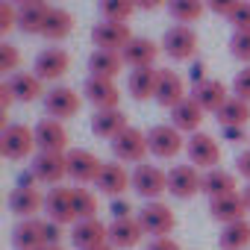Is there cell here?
<instances>
[{
    "instance_id": "cell-30",
    "label": "cell",
    "mask_w": 250,
    "mask_h": 250,
    "mask_svg": "<svg viewBox=\"0 0 250 250\" xmlns=\"http://www.w3.org/2000/svg\"><path fill=\"white\" fill-rule=\"evenodd\" d=\"M9 209L24 221V218H36L44 209V194L39 188H12L9 194Z\"/></svg>"
},
{
    "instance_id": "cell-27",
    "label": "cell",
    "mask_w": 250,
    "mask_h": 250,
    "mask_svg": "<svg viewBox=\"0 0 250 250\" xmlns=\"http://www.w3.org/2000/svg\"><path fill=\"white\" fill-rule=\"evenodd\" d=\"M156 85H159V71L156 68H133L127 77V91L142 103V100H156Z\"/></svg>"
},
{
    "instance_id": "cell-34",
    "label": "cell",
    "mask_w": 250,
    "mask_h": 250,
    "mask_svg": "<svg viewBox=\"0 0 250 250\" xmlns=\"http://www.w3.org/2000/svg\"><path fill=\"white\" fill-rule=\"evenodd\" d=\"M215 118H218L221 127H247V121H250V100L229 97Z\"/></svg>"
},
{
    "instance_id": "cell-44",
    "label": "cell",
    "mask_w": 250,
    "mask_h": 250,
    "mask_svg": "<svg viewBox=\"0 0 250 250\" xmlns=\"http://www.w3.org/2000/svg\"><path fill=\"white\" fill-rule=\"evenodd\" d=\"M232 91H235V97L250 100V65L238 71V77H235V83H232Z\"/></svg>"
},
{
    "instance_id": "cell-22",
    "label": "cell",
    "mask_w": 250,
    "mask_h": 250,
    "mask_svg": "<svg viewBox=\"0 0 250 250\" xmlns=\"http://www.w3.org/2000/svg\"><path fill=\"white\" fill-rule=\"evenodd\" d=\"M203 106L188 94L183 103H177L174 109H171V124H174V127L180 130V133H200V124H203Z\"/></svg>"
},
{
    "instance_id": "cell-33",
    "label": "cell",
    "mask_w": 250,
    "mask_h": 250,
    "mask_svg": "<svg viewBox=\"0 0 250 250\" xmlns=\"http://www.w3.org/2000/svg\"><path fill=\"white\" fill-rule=\"evenodd\" d=\"M218 244L221 250H247L250 247V221H232V224H224L221 227V235H218Z\"/></svg>"
},
{
    "instance_id": "cell-12",
    "label": "cell",
    "mask_w": 250,
    "mask_h": 250,
    "mask_svg": "<svg viewBox=\"0 0 250 250\" xmlns=\"http://www.w3.org/2000/svg\"><path fill=\"white\" fill-rule=\"evenodd\" d=\"M65 159H68V177L74 183H80V186L83 183H94L100 168H103V162L91 150H85V147H71L65 153Z\"/></svg>"
},
{
    "instance_id": "cell-11",
    "label": "cell",
    "mask_w": 250,
    "mask_h": 250,
    "mask_svg": "<svg viewBox=\"0 0 250 250\" xmlns=\"http://www.w3.org/2000/svg\"><path fill=\"white\" fill-rule=\"evenodd\" d=\"M30 171L39 177V183H44V186H59V183L68 177V159H65V153L39 150V153L33 156Z\"/></svg>"
},
{
    "instance_id": "cell-51",
    "label": "cell",
    "mask_w": 250,
    "mask_h": 250,
    "mask_svg": "<svg viewBox=\"0 0 250 250\" xmlns=\"http://www.w3.org/2000/svg\"><path fill=\"white\" fill-rule=\"evenodd\" d=\"M36 186H39V177H36L33 171L18 174V188H36Z\"/></svg>"
},
{
    "instance_id": "cell-38",
    "label": "cell",
    "mask_w": 250,
    "mask_h": 250,
    "mask_svg": "<svg viewBox=\"0 0 250 250\" xmlns=\"http://www.w3.org/2000/svg\"><path fill=\"white\" fill-rule=\"evenodd\" d=\"M74 212H77V221L97 218V197L88 188H74Z\"/></svg>"
},
{
    "instance_id": "cell-54",
    "label": "cell",
    "mask_w": 250,
    "mask_h": 250,
    "mask_svg": "<svg viewBox=\"0 0 250 250\" xmlns=\"http://www.w3.org/2000/svg\"><path fill=\"white\" fill-rule=\"evenodd\" d=\"M241 194H244V203H247V209H250V183H247V188H244Z\"/></svg>"
},
{
    "instance_id": "cell-16",
    "label": "cell",
    "mask_w": 250,
    "mask_h": 250,
    "mask_svg": "<svg viewBox=\"0 0 250 250\" xmlns=\"http://www.w3.org/2000/svg\"><path fill=\"white\" fill-rule=\"evenodd\" d=\"M94 186L103 194H109V197H121L127 188H133V174L124 168V165H118V162H103Z\"/></svg>"
},
{
    "instance_id": "cell-31",
    "label": "cell",
    "mask_w": 250,
    "mask_h": 250,
    "mask_svg": "<svg viewBox=\"0 0 250 250\" xmlns=\"http://www.w3.org/2000/svg\"><path fill=\"white\" fill-rule=\"evenodd\" d=\"M124 56L118 50H94L88 56V71L91 77H106V80H115L121 71H124Z\"/></svg>"
},
{
    "instance_id": "cell-32",
    "label": "cell",
    "mask_w": 250,
    "mask_h": 250,
    "mask_svg": "<svg viewBox=\"0 0 250 250\" xmlns=\"http://www.w3.org/2000/svg\"><path fill=\"white\" fill-rule=\"evenodd\" d=\"M74 15L68 12V9H59V6H50V12H47V21H44V30H42V36L47 39V42H62V39H68L71 33H74Z\"/></svg>"
},
{
    "instance_id": "cell-24",
    "label": "cell",
    "mask_w": 250,
    "mask_h": 250,
    "mask_svg": "<svg viewBox=\"0 0 250 250\" xmlns=\"http://www.w3.org/2000/svg\"><path fill=\"white\" fill-rule=\"evenodd\" d=\"M127 127H130V121H127V115L121 112V106L118 109H100L91 118V133L97 139H109L112 142L118 133H124Z\"/></svg>"
},
{
    "instance_id": "cell-5",
    "label": "cell",
    "mask_w": 250,
    "mask_h": 250,
    "mask_svg": "<svg viewBox=\"0 0 250 250\" xmlns=\"http://www.w3.org/2000/svg\"><path fill=\"white\" fill-rule=\"evenodd\" d=\"M109 147H112V156H115L118 162H145V156L150 153V147H147V133H142V130H136V127H127L124 133H118V136L109 142Z\"/></svg>"
},
{
    "instance_id": "cell-3",
    "label": "cell",
    "mask_w": 250,
    "mask_h": 250,
    "mask_svg": "<svg viewBox=\"0 0 250 250\" xmlns=\"http://www.w3.org/2000/svg\"><path fill=\"white\" fill-rule=\"evenodd\" d=\"M147 147H150V156L156 159H174L180 156V150H186V139L174 124H156V127L147 130Z\"/></svg>"
},
{
    "instance_id": "cell-45",
    "label": "cell",
    "mask_w": 250,
    "mask_h": 250,
    "mask_svg": "<svg viewBox=\"0 0 250 250\" xmlns=\"http://www.w3.org/2000/svg\"><path fill=\"white\" fill-rule=\"evenodd\" d=\"M109 212H112V218H136V215H133V206H130V200H124V197H112V206H109Z\"/></svg>"
},
{
    "instance_id": "cell-49",
    "label": "cell",
    "mask_w": 250,
    "mask_h": 250,
    "mask_svg": "<svg viewBox=\"0 0 250 250\" xmlns=\"http://www.w3.org/2000/svg\"><path fill=\"white\" fill-rule=\"evenodd\" d=\"M235 171H238L244 180H250V147L238 153V159H235Z\"/></svg>"
},
{
    "instance_id": "cell-29",
    "label": "cell",
    "mask_w": 250,
    "mask_h": 250,
    "mask_svg": "<svg viewBox=\"0 0 250 250\" xmlns=\"http://www.w3.org/2000/svg\"><path fill=\"white\" fill-rule=\"evenodd\" d=\"M47 12H50V6L44 0H30V3L18 6V30L27 33V36H42Z\"/></svg>"
},
{
    "instance_id": "cell-37",
    "label": "cell",
    "mask_w": 250,
    "mask_h": 250,
    "mask_svg": "<svg viewBox=\"0 0 250 250\" xmlns=\"http://www.w3.org/2000/svg\"><path fill=\"white\" fill-rule=\"evenodd\" d=\"M133 12H136V0H100V15H103V21L127 24Z\"/></svg>"
},
{
    "instance_id": "cell-6",
    "label": "cell",
    "mask_w": 250,
    "mask_h": 250,
    "mask_svg": "<svg viewBox=\"0 0 250 250\" xmlns=\"http://www.w3.org/2000/svg\"><path fill=\"white\" fill-rule=\"evenodd\" d=\"M80 109H83V94L74 91L71 85H53V88L44 94V112H47V118L68 121V118H74Z\"/></svg>"
},
{
    "instance_id": "cell-17",
    "label": "cell",
    "mask_w": 250,
    "mask_h": 250,
    "mask_svg": "<svg viewBox=\"0 0 250 250\" xmlns=\"http://www.w3.org/2000/svg\"><path fill=\"white\" fill-rule=\"evenodd\" d=\"M44 212L50 221L56 224H71L77 221V212H74V188H65V186H53L44 197Z\"/></svg>"
},
{
    "instance_id": "cell-50",
    "label": "cell",
    "mask_w": 250,
    "mask_h": 250,
    "mask_svg": "<svg viewBox=\"0 0 250 250\" xmlns=\"http://www.w3.org/2000/svg\"><path fill=\"white\" fill-rule=\"evenodd\" d=\"M12 103H15V94H12V88H9V83L3 80V83H0V109H3V112H6V109H9Z\"/></svg>"
},
{
    "instance_id": "cell-41",
    "label": "cell",
    "mask_w": 250,
    "mask_h": 250,
    "mask_svg": "<svg viewBox=\"0 0 250 250\" xmlns=\"http://www.w3.org/2000/svg\"><path fill=\"white\" fill-rule=\"evenodd\" d=\"M15 27H18V6L9 3V0H3V3H0V33L9 36Z\"/></svg>"
},
{
    "instance_id": "cell-28",
    "label": "cell",
    "mask_w": 250,
    "mask_h": 250,
    "mask_svg": "<svg viewBox=\"0 0 250 250\" xmlns=\"http://www.w3.org/2000/svg\"><path fill=\"white\" fill-rule=\"evenodd\" d=\"M6 83H9V88H12V94H15L18 103H33V100H39L44 94V80L39 74L18 71V74L6 77Z\"/></svg>"
},
{
    "instance_id": "cell-19",
    "label": "cell",
    "mask_w": 250,
    "mask_h": 250,
    "mask_svg": "<svg viewBox=\"0 0 250 250\" xmlns=\"http://www.w3.org/2000/svg\"><path fill=\"white\" fill-rule=\"evenodd\" d=\"M71 244H74L77 250H88V247H97V244H109V227H106V224H100L97 218L74 221Z\"/></svg>"
},
{
    "instance_id": "cell-56",
    "label": "cell",
    "mask_w": 250,
    "mask_h": 250,
    "mask_svg": "<svg viewBox=\"0 0 250 250\" xmlns=\"http://www.w3.org/2000/svg\"><path fill=\"white\" fill-rule=\"evenodd\" d=\"M9 3H15V6H24V3H30V0H9Z\"/></svg>"
},
{
    "instance_id": "cell-39",
    "label": "cell",
    "mask_w": 250,
    "mask_h": 250,
    "mask_svg": "<svg viewBox=\"0 0 250 250\" xmlns=\"http://www.w3.org/2000/svg\"><path fill=\"white\" fill-rule=\"evenodd\" d=\"M229 53L250 65V30H235L229 39Z\"/></svg>"
},
{
    "instance_id": "cell-40",
    "label": "cell",
    "mask_w": 250,
    "mask_h": 250,
    "mask_svg": "<svg viewBox=\"0 0 250 250\" xmlns=\"http://www.w3.org/2000/svg\"><path fill=\"white\" fill-rule=\"evenodd\" d=\"M18 62H21V56H18L15 44H9V42L0 44V71L6 77H12V74H18Z\"/></svg>"
},
{
    "instance_id": "cell-2",
    "label": "cell",
    "mask_w": 250,
    "mask_h": 250,
    "mask_svg": "<svg viewBox=\"0 0 250 250\" xmlns=\"http://www.w3.org/2000/svg\"><path fill=\"white\" fill-rule=\"evenodd\" d=\"M197 44H200L197 42V33L188 24H174L165 33V39H162V50L174 62H191L197 56Z\"/></svg>"
},
{
    "instance_id": "cell-21",
    "label": "cell",
    "mask_w": 250,
    "mask_h": 250,
    "mask_svg": "<svg viewBox=\"0 0 250 250\" xmlns=\"http://www.w3.org/2000/svg\"><path fill=\"white\" fill-rule=\"evenodd\" d=\"M145 229L139 224V218H112L109 224V244L115 250H130L142 241Z\"/></svg>"
},
{
    "instance_id": "cell-26",
    "label": "cell",
    "mask_w": 250,
    "mask_h": 250,
    "mask_svg": "<svg viewBox=\"0 0 250 250\" xmlns=\"http://www.w3.org/2000/svg\"><path fill=\"white\" fill-rule=\"evenodd\" d=\"M191 97L203 106V112H221V106L229 100V91H227V85L221 83V80H203V83H197L194 88H191Z\"/></svg>"
},
{
    "instance_id": "cell-13",
    "label": "cell",
    "mask_w": 250,
    "mask_h": 250,
    "mask_svg": "<svg viewBox=\"0 0 250 250\" xmlns=\"http://www.w3.org/2000/svg\"><path fill=\"white\" fill-rule=\"evenodd\" d=\"M133 39H136V36L130 33L127 24H115V21H103V24H97V27L91 30V42H94L97 50H118V53H121Z\"/></svg>"
},
{
    "instance_id": "cell-47",
    "label": "cell",
    "mask_w": 250,
    "mask_h": 250,
    "mask_svg": "<svg viewBox=\"0 0 250 250\" xmlns=\"http://www.w3.org/2000/svg\"><path fill=\"white\" fill-rule=\"evenodd\" d=\"M221 133H224V139L232 142V145H244V142H247V130H244V127H221Z\"/></svg>"
},
{
    "instance_id": "cell-14",
    "label": "cell",
    "mask_w": 250,
    "mask_h": 250,
    "mask_svg": "<svg viewBox=\"0 0 250 250\" xmlns=\"http://www.w3.org/2000/svg\"><path fill=\"white\" fill-rule=\"evenodd\" d=\"M83 97H85L97 112H100V109H118V100H121L115 80L91 77V74H88V80H85V85H83Z\"/></svg>"
},
{
    "instance_id": "cell-52",
    "label": "cell",
    "mask_w": 250,
    "mask_h": 250,
    "mask_svg": "<svg viewBox=\"0 0 250 250\" xmlns=\"http://www.w3.org/2000/svg\"><path fill=\"white\" fill-rule=\"evenodd\" d=\"M168 0H136V9H142V12H153V9H159V6H165Z\"/></svg>"
},
{
    "instance_id": "cell-57",
    "label": "cell",
    "mask_w": 250,
    "mask_h": 250,
    "mask_svg": "<svg viewBox=\"0 0 250 250\" xmlns=\"http://www.w3.org/2000/svg\"><path fill=\"white\" fill-rule=\"evenodd\" d=\"M44 250H62V247H59V244H47Z\"/></svg>"
},
{
    "instance_id": "cell-25",
    "label": "cell",
    "mask_w": 250,
    "mask_h": 250,
    "mask_svg": "<svg viewBox=\"0 0 250 250\" xmlns=\"http://www.w3.org/2000/svg\"><path fill=\"white\" fill-rule=\"evenodd\" d=\"M188 94H186V83L177 71H159V85H156V103L165 106V109H174L177 103H183Z\"/></svg>"
},
{
    "instance_id": "cell-43",
    "label": "cell",
    "mask_w": 250,
    "mask_h": 250,
    "mask_svg": "<svg viewBox=\"0 0 250 250\" xmlns=\"http://www.w3.org/2000/svg\"><path fill=\"white\" fill-rule=\"evenodd\" d=\"M238 6H241V0H206V9L221 15V18H229Z\"/></svg>"
},
{
    "instance_id": "cell-9",
    "label": "cell",
    "mask_w": 250,
    "mask_h": 250,
    "mask_svg": "<svg viewBox=\"0 0 250 250\" xmlns=\"http://www.w3.org/2000/svg\"><path fill=\"white\" fill-rule=\"evenodd\" d=\"M68 68H71V56L65 47H44L33 62V74H39L44 83L62 80L68 74Z\"/></svg>"
},
{
    "instance_id": "cell-46",
    "label": "cell",
    "mask_w": 250,
    "mask_h": 250,
    "mask_svg": "<svg viewBox=\"0 0 250 250\" xmlns=\"http://www.w3.org/2000/svg\"><path fill=\"white\" fill-rule=\"evenodd\" d=\"M145 250H183L180 247V241L177 238H171V235H162V238H153Z\"/></svg>"
},
{
    "instance_id": "cell-48",
    "label": "cell",
    "mask_w": 250,
    "mask_h": 250,
    "mask_svg": "<svg viewBox=\"0 0 250 250\" xmlns=\"http://www.w3.org/2000/svg\"><path fill=\"white\" fill-rule=\"evenodd\" d=\"M59 238H62V224H56V221H44V241L47 244H59Z\"/></svg>"
},
{
    "instance_id": "cell-18",
    "label": "cell",
    "mask_w": 250,
    "mask_h": 250,
    "mask_svg": "<svg viewBox=\"0 0 250 250\" xmlns=\"http://www.w3.org/2000/svg\"><path fill=\"white\" fill-rule=\"evenodd\" d=\"M247 203L244 194L232 191V194H221V197H209V215L221 224H232V221H244L247 218Z\"/></svg>"
},
{
    "instance_id": "cell-4",
    "label": "cell",
    "mask_w": 250,
    "mask_h": 250,
    "mask_svg": "<svg viewBox=\"0 0 250 250\" xmlns=\"http://www.w3.org/2000/svg\"><path fill=\"white\" fill-rule=\"evenodd\" d=\"M145 235H153V238H162V235H171L174 227H177V218H174V209L159 203V200H147L142 206V212L136 215Z\"/></svg>"
},
{
    "instance_id": "cell-8",
    "label": "cell",
    "mask_w": 250,
    "mask_h": 250,
    "mask_svg": "<svg viewBox=\"0 0 250 250\" xmlns=\"http://www.w3.org/2000/svg\"><path fill=\"white\" fill-rule=\"evenodd\" d=\"M133 191L145 200H159V194L168 191V174H162L156 165L139 162L133 171Z\"/></svg>"
},
{
    "instance_id": "cell-7",
    "label": "cell",
    "mask_w": 250,
    "mask_h": 250,
    "mask_svg": "<svg viewBox=\"0 0 250 250\" xmlns=\"http://www.w3.org/2000/svg\"><path fill=\"white\" fill-rule=\"evenodd\" d=\"M186 153H188V162L203 171H212L221 162V145L206 133H191L186 142Z\"/></svg>"
},
{
    "instance_id": "cell-10",
    "label": "cell",
    "mask_w": 250,
    "mask_h": 250,
    "mask_svg": "<svg viewBox=\"0 0 250 250\" xmlns=\"http://www.w3.org/2000/svg\"><path fill=\"white\" fill-rule=\"evenodd\" d=\"M168 191L180 200L194 197L197 191H203V174L197 165H174L168 171Z\"/></svg>"
},
{
    "instance_id": "cell-1",
    "label": "cell",
    "mask_w": 250,
    "mask_h": 250,
    "mask_svg": "<svg viewBox=\"0 0 250 250\" xmlns=\"http://www.w3.org/2000/svg\"><path fill=\"white\" fill-rule=\"evenodd\" d=\"M36 130L27 127V124H6L0 130V153L12 162H21L27 159L33 150H36Z\"/></svg>"
},
{
    "instance_id": "cell-36",
    "label": "cell",
    "mask_w": 250,
    "mask_h": 250,
    "mask_svg": "<svg viewBox=\"0 0 250 250\" xmlns=\"http://www.w3.org/2000/svg\"><path fill=\"white\" fill-rule=\"evenodd\" d=\"M203 191L209 197H221V194H232L235 191V177L224 168H212L203 174Z\"/></svg>"
},
{
    "instance_id": "cell-15",
    "label": "cell",
    "mask_w": 250,
    "mask_h": 250,
    "mask_svg": "<svg viewBox=\"0 0 250 250\" xmlns=\"http://www.w3.org/2000/svg\"><path fill=\"white\" fill-rule=\"evenodd\" d=\"M36 145L39 150H47V153H68V133L62 127V121L56 118H42L36 124Z\"/></svg>"
},
{
    "instance_id": "cell-42",
    "label": "cell",
    "mask_w": 250,
    "mask_h": 250,
    "mask_svg": "<svg viewBox=\"0 0 250 250\" xmlns=\"http://www.w3.org/2000/svg\"><path fill=\"white\" fill-rule=\"evenodd\" d=\"M227 21L232 24V30H250V0H241V6Z\"/></svg>"
},
{
    "instance_id": "cell-53",
    "label": "cell",
    "mask_w": 250,
    "mask_h": 250,
    "mask_svg": "<svg viewBox=\"0 0 250 250\" xmlns=\"http://www.w3.org/2000/svg\"><path fill=\"white\" fill-rule=\"evenodd\" d=\"M203 71H206V68H203V62H194V65H191V83H194V85L206 80V77H203Z\"/></svg>"
},
{
    "instance_id": "cell-55",
    "label": "cell",
    "mask_w": 250,
    "mask_h": 250,
    "mask_svg": "<svg viewBox=\"0 0 250 250\" xmlns=\"http://www.w3.org/2000/svg\"><path fill=\"white\" fill-rule=\"evenodd\" d=\"M88 250H115L112 244H97V247H88Z\"/></svg>"
},
{
    "instance_id": "cell-35",
    "label": "cell",
    "mask_w": 250,
    "mask_h": 250,
    "mask_svg": "<svg viewBox=\"0 0 250 250\" xmlns=\"http://www.w3.org/2000/svg\"><path fill=\"white\" fill-rule=\"evenodd\" d=\"M206 12V0H168V15L177 24H194Z\"/></svg>"
},
{
    "instance_id": "cell-20",
    "label": "cell",
    "mask_w": 250,
    "mask_h": 250,
    "mask_svg": "<svg viewBox=\"0 0 250 250\" xmlns=\"http://www.w3.org/2000/svg\"><path fill=\"white\" fill-rule=\"evenodd\" d=\"M12 244L15 250H44L47 241H44V221L39 218H24L15 224L12 229Z\"/></svg>"
},
{
    "instance_id": "cell-23",
    "label": "cell",
    "mask_w": 250,
    "mask_h": 250,
    "mask_svg": "<svg viewBox=\"0 0 250 250\" xmlns=\"http://www.w3.org/2000/svg\"><path fill=\"white\" fill-rule=\"evenodd\" d=\"M159 50H162V47H159L156 42L136 36L127 47L121 50V56H124V62H127L130 68H156V56H159Z\"/></svg>"
}]
</instances>
